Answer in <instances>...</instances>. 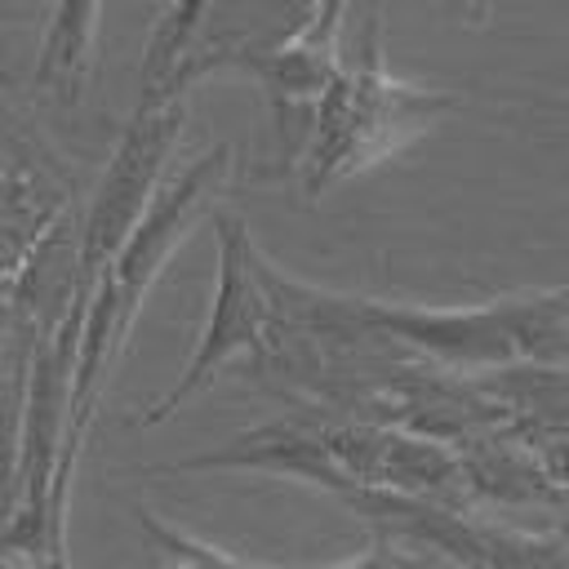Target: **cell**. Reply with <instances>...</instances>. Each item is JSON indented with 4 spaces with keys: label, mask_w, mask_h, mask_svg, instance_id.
Listing matches in <instances>:
<instances>
[{
    "label": "cell",
    "mask_w": 569,
    "mask_h": 569,
    "mask_svg": "<svg viewBox=\"0 0 569 569\" xmlns=\"http://www.w3.org/2000/svg\"><path fill=\"white\" fill-rule=\"evenodd\" d=\"M93 22H98V9L62 4L53 13V27H49L40 62H36V84H53L58 98L80 93V84L89 80V67H93Z\"/></svg>",
    "instance_id": "obj_3"
},
{
    "label": "cell",
    "mask_w": 569,
    "mask_h": 569,
    "mask_svg": "<svg viewBox=\"0 0 569 569\" xmlns=\"http://www.w3.org/2000/svg\"><path fill=\"white\" fill-rule=\"evenodd\" d=\"M218 240H222V253H218V298H213V311H209V325L196 342V356L187 365V373L169 387V396L160 405H151L142 413V422H160L169 409H178L231 351H244V347H258L262 338V293H258V280L249 271L253 253H249V236L236 218H222L218 222Z\"/></svg>",
    "instance_id": "obj_2"
},
{
    "label": "cell",
    "mask_w": 569,
    "mask_h": 569,
    "mask_svg": "<svg viewBox=\"0 0 569 569\" xmlns=\"http://www.w3.org/2000/svg\"><path fill=\"white\" fill-rule=\"evenodd\" d=\"M182 129V98L178 102H138V116L102 178L98 200L89 204L84 236H80V284H93L98 271L124 249L138 227L142 200L164 164L169 142Z\"/></svg>",
    "instance_id": "obj_1"
},
{
    "label": "cell",
    "mask_w": 569,
    "mask_h": 569,
    "mask_svg": "<svg viewBox=\"0 0 569 569\" xmlns=\"http://www.w3.org/2000/svg\"><path fill=\"white\" fill-rule=\"evenodd\" d=\"M147 525L156 529V547L169 556V560H160V569H253V565H231V560H222L218 551H209V547H200V542H191V538H182V533H173V529H160L156 520H147ZM342 569H422V565L400 560V556H391V551H369L365 560L342 565Z\"/></svg>",
    "instance_id": "obj_4"
}]
</instances>
